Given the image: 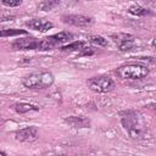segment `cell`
<instances>
[{
    "label": "cell",
    "instance_id": "obj_1",
    "mask_svg": "<svg viewBox=\"0 0 156 156\" xmlns=\"http://www.w3.org/2000/svg\"><path fill=\"white\" fill-rule=\"evenodd\" d=\"M22 83L28 89H45L54 83V74L49 71L33 72L26 76Z\"/></svg>",
    "mask_w": 156,
    "mask_h": 156
},
{
    "label": "cell",
    "instance_id": "obj_2",
    "mask_svg": "<svg viewBox=\"0 0 156 156\" xmlns=\"http://www.w3.org/2000/svg\"><path fill=\"white\" fill-rule=\"evenodd\" d=\"M121 122L123 128L129 133L132 138L139 136L141 130V124H140V115L138 112L132 110L121 112Z\"/></svg>",
    "mask_w": 156,
    "mask_h": 156
},
{
    "label": "cell",
    "instance_id": "obj_3",
    "mask_svg": "<svg viewBox=\"0 0 156 156\" xmlns=\"http://www.w3.org/2000/svg\"><path fill=\"white\" fill-rule=\"evenodd\" d=\"M116 73L118 77L123 79H143L149 74V68L143 65L138 63H128L118 67L116 69Z\"/></svg>",
    "mask_w": 156,
    "mask_h": 156
},
{
    "label": "cell",
    "instance_id": "obj_4",
    "mask_svg": "<svg viewBox=\"0 0 156 156\" xmlns=\"http://www.w3.org/2000/svg\"><path fill=\"white\" fill-rule=\"evenodd\" d=\"M87 85L90 90L95 93H108L115 88V82L107 76H99L91 77L87 80Z\"/></svg>",
    "mask_w": 156,
    "mask_h": 156
},
{
    "label": "cell",
    "instance_id": "obj_5",
    "mask_svg": "<svg viewBox=\"0 0 156 156\" xmlns=\"http://www.w3.org/2000/svg\"><path fill=\"white\" fill-rule=\"evenodd\" d=\"M73 38V34L69 32H60L56 34H52L50 37H46L41 39L40 41V50H51L58 45H62L65 43H68Z\"/></svg>",
    "mask_w": 156,
    "mask_h": 156
},
{
    "label": "cell",
    "instance_id": "obj_6",
    "mask_svg": "<svg viewBox=\"0 0 156 156\" xmlns=\"http://www.w3.org/2000/svg\"><path fill=\"white\" fill-rule=\"evenodd\" d=\"M112 40L117 44L118 49L121 51H129L133 50L134 45H135V38L130 34H126V33H118V34H113Z\"/></svg>",
    "mask_w": 156,
    "mask_h": 156
},
{
    "label": "cell",
    "instance_id": "obj_7",
    "mask_svg": "<svg viewBox=\"0 0 156 156\" xmlns=\"http://www.w3.org/2000/svg\"><path fill=\"white\" fill-rule=\"evenodd\" d=\"M40 41L33 37L17 39L12 43V48L13 50H40Z\"/></svg>",
    "mask_w": 156,
    "mask_h": 156
},
{
    "label": "cell",
    "instance_id": "obj_8",
    "mask_svg": "<svg viewBox=\"0 0 156 156\" xmlns=\"http://www.w3.org/2000/svg\"><path fill=\"white\" fill-rule=\"evenodd\" d=\"M38 136H39V132L37 127L34 126L26 127L23 129H18L15 132V139L18 141H23V143H32L37 140Z\"/></svg>",
    "mask_w": 156,
    "mask_h": 156
},
{
    "label": "cell",
    "instance_id": "obj_9",
    "mask_svg": "<svg viewBox=\"0 0 156 156\" xmlns=\"http://www.w3.org/2000/svg\"><path fill=\"white\" fill-rule=\"evenodd\" d=\"M62 21L76 27H88L93 23V20L90 17L83 15H66L62 16Z\"/></svg>",
    "mask_w": 156,
    "mask_h": 156
},
{
    "label": "cell",
    "instance_id": "obj_10",
    "mask_svg": "<svg viewBox=\"0 0 156 156\" xmlns=\"http://www.w3.org/2000/svg\"><path fill=\"white\" fill-rule=\"evenodd\" d=\"M26 26L29 29L33 30H38V32H48L49 29H51L54 27L52 22L48 21V20H43V18H33L26 22Z\"/></svg>",
    "mask_w": 156,
    "mask_h": 156
},
{
    "label": "cell",
    "instance_id": "obj_11",
    "mask_svg": "<svg viewBox=\"0 0 156 156\" xmlns=\"http://www.w3.org/2000/svg\"><path fill=\"white\" fill-rule=\"evenodd\" d=\"M65 122L72 128H89L90 121L82 116H71L65 118Z\"/></svg>",
    "mask_w": 156,
    "mask_h": 156
},
{
    "label": "cell",
    "instance_id": "obj_12",
    "mask_svg": "<svg viewBox=\"0 0 156 156\" xmlns=\"http://www.w3.org/2000/svg\"><path fill=\"white\" fill-rule=\"evenodd\" d=\"M12 107L17 113H28L32 111H39L38 106L32 105V104H27V102H17Z\"/></svg>",
    "mask_w": 156,
    "mask_h": 156
},
{
    "label": "cell",
    "instance_id": "obj_13",
    "mask_svg": "<svg viewBox=\"0 0 156 156\" xmlns=\"http://www.w3.org/2000/svg\"><path fill=\"white\" fill-rule=\"evenodd\" d=\"M85 43L84 41H73V43H69L65 46H61V51H65V52H72V51H82L84 48H85Z\"/></svg>",
    "mask_w": 156,
    "mask_h": 156
},
{
    "label": "cell",
    "instance_id": "obj_14",
    "mask_svg": "<svg viewBox=\"0 0 156 156\" xmlns=\"http://www.w3.org/2000/svg\"><path fill=\"white\" fill-rule=\"evenodd\" d=\"M58 4H60V1H56V0H45V1L39 2L38 9L41 11H50V10L55 9L56 6H58Z\"/></svg>",
    "mask_w": 156,
    "mask_h": 156
},
{
    "label": "cell",
    "instance_id": "obj_15",
    "mask_svg": "<svg viewBox=\"0 0 156 156\" xmlns=\"http://www.w3.org/2000/svg\"><path fill=\"white\" fill-rule=\"evenodd\" d=\"M87 39H88V41H90L91 44L98 45V46H107V44H108L107 39H105L101 35H89Z\"/></svg>",
    "mask_w": 156,
    "mask_h": 156
},
{
    "label": "cell",
    "instance_id": "obj_16",
    "mask_svg": "<svg viewBox=\"0 0 156 156\" xmlns=\"http://www.w3.org/2000/svg\"><path fill=\"white\" fill-rule=\"evenodd\" d=\"M128 12H129L130 15H134V16H144V15L149 13V10H147V9H144V7L139 6V5H132V6L129 7Z\"/></svg>",
    "mask_w": 156,
    "mask_h": 156
},
{
    "label": "cell",
    "instance_id": "obj_17",
    "mask_svg": "<svg viewBox=\"0 0 156 156\" xmlns=\"http://www.w3.org/2000/svg\"><path fill=\"white\" fill-rule=\"evenodd\" d=\"M0 34L1 37H13V35H20V34H27V30L10 28V29H2Z\"/></svg>",
    "mask_w": 156,
    "mask_h": 156
},
{
    "label": "cell",
    "instance_id": "obj_18",
    "mask_svg": "<svg viewBox=\"0 0 156 156\" xmlns=\"http://www.w3.org/2000/svg\"><path fill=\"white\" fill-rule=\"evenodd\" d=\"M1 4L4 6H9V7H16L20 6L22 4L21 0H1Z\"/></svg>",
    "mask_w": 156,
    "mask_h": 156
},
{
    "label": "cell",
    "instance_id": "obj_19",
    "mask_svg": "<svg viewBox=\"0 0 156 156\" xmlns=\"http://www.w3.org/2000/svg\"><path fill=\"white\" fill-rule=\"evenodd\" d=\"M94 54V50H93V48H90V46H85L82 51H80V56H85V55H93Z\"/></svg>",
    "mask_w": 156,
    "mask_h": 156
},
{
    "label": "cell",
    "instance_id": "obj_20",
    "mask_svg": "<svg viewBox=\"0 0 156 156\" xmlns=\"http://www.w3.org/2000/svg\"><path fill=\"white\" fill-rule=\"evenodd\" d=\"M152 46H154V48H156V39H154V40H152Z\"/></svg>",
    "mask_w": 156,
    "mask_h": 156
},
{
    "label": "cell",
    "instance_id": "obj_21",
    "mask_svg": "<svg viewBox=\"0 0 156 156\" xmlns=\"http://www.w3.org/2000/svg\"><path fill=\"white\" fill-rule=\"evenodd\" d=\"M0 156H7V155H6L4 151H1V152H0Z\"/></svg>",
    "mask_w": 156,
    "mask_h": 156
}]
</instances>
